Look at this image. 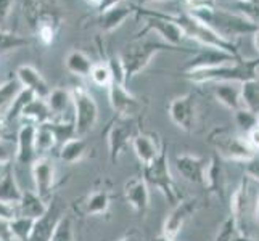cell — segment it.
Returning a JSON list of instances; mask_svg holds the SVG:
<instances>
[{"label":"cell","instance_id":"obj_58","mask_svg":"<svg viewBox=\"0 0 259 241\" xmlns=\"http://www.w3.org/2000/svg\"><path fill=\"white\" fill-rule=\"evenodd\" d=\"M2 138H5V135H4V127L0 126V140H2Z\"/></svg>","mask_w":259,"mask_h":241},{"label":"cell","instance_id":"obj_45","mask_svg":"<svg viewBox=\"0 0 259 241\" xmlns=\"http://www.w3.org/2000/svg\"><path fill=\"white\" fill-rule=\"evenodd\" d=\"M243 169H245V177H248L249 180L259 182V155H254L251 159L245 161Z\"/></svg>","mask_w":259,"mask_h":241},{"label":"cell","instance_id":"obj_47","mask_svg":"<svg viewBox=\"0 0 259 241\" xmlns=\"http://www.w3.org/2000/svg\"><path fill=\"white\" fill-rule=\"evenodd\" d=\"M245 138L248 141V145L251 147L254 151H259V124H256V126L251 130L246 132V137Z\"/></svg>","mask_w":259,"mask_h":241},{"label":"cell","instance_id":"obj_46","mask_svg":"<svg viewBox=\"0 0 259 241\" xmlns=\"http://www.w3.org/2000/svg\"><path fill=\"white\" fill-rule=\"evenodd\" d=\"M18 216V209L15 204H7L0 201V219L2 220H12Z\"/></svg>","mask_w":259,"mask_h":241},{"label":"cell","instance_id":"obj_31","mask_svg":"<svg viewBox=\"0 0 259 241\" xmlns=\"http://www.w3.org/2000/svg\"><path fill=\"white\" fill-rule=\"evenodd\" d=\"M65 66L71 74H74L77 77H87L91 74L94 61L89 58L84 52L81 50H73L69 52L65 58Z\"/></svg>","mask_w":259,"mask_h":241},{"label":"cell","instance_id":"obj_48","mask_svg":"<svg viewBox=\"0 0 259 241\" xmlns=\"http://www.w3.org/2000/svg\"><path fill=\"white\" fill-rule=\"evenodd\" d=\"M15 0H0V21L7 20L13 10Z\"/></svg>","mask_w":259,"mask_h":241},{"label":"cell","instance_id":"obj_23","mask_svg":"<svg viewBox=\"0 0 259 241\" xmlns=\"http://www.w3.org/2000/svg\"><path fill=\"white\" fill-rule=\"evenodd\" d=\"M134 12H136L134 10V5H131L127 0L126 2L116 4L110 8H106V10L100 12V15L97 18L98 28L103 32H113L114 29H118Z\"/></svg>","mask_w":259,"mask_h":241},{"label":"cell","instance_id":"obj_57","mask_svg":"<svg viewBox=\"0 0 259 241\" xmlns=\"http://www.w3.org/2000/svg\"><path fill=\"white\" fill-rule=\"evenodd\" d=\"M242 4H257V0H240Z\"/></svg>","mask_w":259,"mask_h":241},{"label":"cell","instance_id":"obj_44","mask_svg":"<svg viewBox=\"0 0 259 241\" xmlns=\"http://www.w3.org/2000/svg\"><path fill=\"white\" fill-rule=\"evenodd\" d=\"M237 233H238V231H237V227H235V222H234V219L229 216L224 220V224L221 225V228L216 233V238H214V241H232Z\"/></svg>","mask_w":259,"mask_h":241},{"label":"cell","instance_id":"obj_4","mask_svg":"<svg viewBox=\"0 0 259 241\" xmlns=\"http://www.w3.org/2000/svg\"><path fill=\"white\" fill-rule=\"evenodd\" d=\"M142 178L147 182L148 186H155L156 190L163 193L166 201L174 206L181 200V195L177 191V185L172 178L171 169H169V158H167V147L164 145L159 156L151 161L150 164L142 166Z\"/></svg>","mask_w":259,"mask_h":241},{"label":"cell","instance_id":"obj_52","mask_svg":"<svg viewBox=\"0 0 259 241\" xmlns=\"http://www.w3.org/2000/svg\"><path fill=\"white\" fill-rule=\"evenodd\" d=\"M254 222H256V228L259 231V196H257L256 204H254Z\"/></svg>","mask_w":259,"mask_h":241},{"label":"cell","instance_id":"obj_14","mask_svg":"<svg viewBox=\"0 0 259 241\" xmlns=\"http://www.w3.org/2000/svg\"><path fill=\"white\" fill-rule=\"evenodd\" d=\"M174 164L177 172L181 174L184 180L193 185H201V186L206 185V171H208L209 159L192 153H182L176 156Z\"/></svg>","mask_w":259,"mask_h":241},{"label":"cell","instance_id":"obj_13","mask_svg":"<svg viewBox=\"0 0 259 241\" xmlns=\"http://www.w3.org/2000/svg\"><path fill=\"white\" fill-rule=\"evenodd\" d=\"M144 15H145L147 31L158 34L164 43L174 49L181 45V42L185 39V32L181 28V24L176 21L174 16H166L155 12H147Z\"/></svg>","mask_w":259,"mask_h":241},{"label":"cell","instance_id":"obj_29","mask_svg":"<svg viewBox=\"0 0 259 241\" xmlns=\"http://www.w3.org/2000/svg\"><path fill=\"white\" fill-rule=\"evenodd\" d=\"M20 119H24L26 122L39 126V124H46L52 121V114L47 106V102L42 98H34L28 105L24 106V110L20 116Z\"/></svg>","mask_w":259,"mask_h":241},{"label":"cell","instance_id":"obj_10","mask_svg":"<svg viewBox=\"0 0 259 241\" xmlns=\"http://www.w3.org/2000/svg\"><path fill=\"white\" fill-rule=\"evenodd\" d=\"M65 216H66L65 203L58 196H52L46 214L34 220L29 241H50L53 236V231H55L60 220Z\"/></svg>","mask_w":259,"mask_h":241},{"label":"cell","instance_id":"obj_22","mask_svg":"<svg viewBox=\"0 0 259 241\" xmlns=\"http://www.w3.org/2000/svg\"><path fill=\"white\" fill-rule=\"evenodd\" d=\"M15 77H16L18 82H20V85L23 88L31 90L35 95V98H42V100H46L50 93V90H52L50 85L47 84V80L44 79V76L31 65L18 66Z\"/></svg>","mask_w":259,"mask_h":241},{"label":"cell","instance_id":"obj_1","mask_svg":"<svg viewBox=\"0 0 259 241\" xmlns=\"http://www.w3.org/2000/svg\"><path fill=\"white\" fill-rule=\"evenodd\" d=\"M187 13L209 26L222 39L230 42H234L232 39L240 37V35L254 34L256 31H259V23L248 18L246 15L222 10V8H214L208 4L192 5Z\"/></svg>","mask_w":259,"mask_h":241},{"label":"cell","instance_id":"obj_6","mask_svg":"<svg viewBox=\"0 0 259 241\" xmlns=\"http://www.w3.org/2000/svg\"><path fill=\"white\" fill-rule=\"evenodd\" d=\"M209 143L216 150V155L235 163H245L251 159L256 151L248 145V141L242 135H235L229 129H214L209 133Z\"/></svg>","mask_w":259,"mask_h":241},{"label":"cell","instance_id":"obj_12","mask_svg":"<svg viewBox=\"0 0 259 241\" xmlns=\"http://www.w3.org/2000/svg\"><path fill=\"white\" fill-rule=\"evenodd\" d=\"M198 209H200V198H196V196L181 198L172 206V211L166 216L161 233L167 238L176 239L177 235L182 231L184 225L190 220L192 216H195V212Z\"/></svg>","mask_w":259,"mask_h":241},{"label":"cell","instance_id":"obj_55","mask_svg":"<svg viewBox=\"0 0 259 241\" xmlns=\"http://www.w3.org/2000/svg\"><path fill=\"white\" fill-rule=\"evenodd\" d=\"M192 2H193L192 5H198V4H206L208 0H192ZM192 5H190V7H192Z\"/></svg>","mask_w":259,"mask_h":241},{"label":"cell","instance_id":"obj_33","mask_svg":"<svg viewBox=\"0 0 259 241\" xmlns=\"http://www.w3.org/2000/svg\"><path fill=\"white\" fill-rule=\"evenodd\" d=\"M57 143L58 140L55 137V132L52 130L49 122L35 126V151H37V156L49 153L50 150L55 148Z\"/></svg>","mask_w":259,"mask_h":241},{"label":"cell","instance_id":"obj_17","mask_svg":"<svg viewBox=\"0 0 259 241\" xmlns=\"http://www.w3.org/2000/svg\"><path fill=\"white\" fill-rule=\"evenodd\" d=\"M238 58H240V55H234V53H229L224 50L203 47L190 61H187L182 69H184V73H190V71H196V69L216 68L221 65L232 63V61H237Z\"/></svg>","mask_w":259,"mask_h":241},{"label":"cell","instance_id":"obj_5","mask_svg":"<svg viewBox=\"0 0 259 241\" xmlns=\"http://www.w3.org/2000/svg\"><path fill=\"white\" fill-rule=\"evenodd\" d=\"M174 18H176V21L181 24V28L184 29L185 37L196 40L201 47H204V49H218V50H224V52H229V53H234V55H238L237 45L234 42L222 39L218 32H214L209 28V26L198 21L196 18H193L187 12L177 15Z\"/></svg>","mask_w":259,"mask_h":241},{"label":"cell","instance_id":"obj_7","mask_svg":"<svg viewBox=\"0 0 259 241\" xmlns=\"http://www.w3.org/2000/svg\"><path fill=\"white\" fill-rule=\"evenodd\" d=\"M69 92H71V98H73L76 135L82 137L95 127V124L98 121V106L95 98L82 85L73 87Z\"/></svg>","mask_w":259,"mask_h":241},{"label":"cell","instance_id":"obj_21","mask_svg":"<svg viewBox=\"0 0 259 241\" xmlns=\"http://www.w3.org/2000/svg\"><path fill=\"white\" fill-rule=\"evenodd\" d=\"M150 186L142 177H132L124 183V196L139 216H145L150 206Z\"/></svg>","mask_w":259,"mask_h":241},{"label":"cell","instance_id":"obj_32","mask_svg":"<svg viewBox=\"0 0 259 241\" xmlns=\"http://www.w3.org/2000/svg\"><path fill=\"white\" fill-rule=\"evenodd\" d=\"M240 90H242L243 108L259 116V76L253 80L240 84Z\"/></svg>","mask_w":259,"mask_h":241},{"label":"cell","instance_id":"obj_51","mask_svg":"<svg viewBox=\"0 0 259 241\" xmlns=\"http://www.w3.org/2000/svg\"><path fill=\"white\" fill-rule=\"evenodd\" d=\"M232 241H259V236L254 238V236H248V235H240V233H237Z\"/></svg>","mask_w":259,"mask_h":241},{"label":"cell","instance_id":"obj_35","mask_svg":"<svg viewBox=\"0 0 259 241\" xmlns=\"http://www.w3.org/2000/svg\"><path fill=\"white\" fill-rule=\"evenodd\" d=\"M8 227H10V233L15 241H29L31 231L34 227V219L16 216L15 219L8 222Z\"/></svg>","mask_w":259,"mask_h":241},{"label":"cell","instance_id":"obj_59","mask_svg":"<svg viewBox=\"0 0 259 241\" xmlns=\"http://www.w3.org/2000/svg\"><path fill=\"white\" fill-rule=\"evenodd\" d=\"M148 2H164V0H148Z\"/></svg>","mask_w":259,"mask_h":241},{"label":"cell","instance_id":"obj_53","mask_svg":"<svg viewBox=\"0 0 259 241\" xmlns=\"http://www.w3.org/2000/svg\"><path fill=\"white\" fill-rule=\"evenodd\" d=\"M253 39H254V47H256L257 55H259V31H256V32L253 34Z\"/></svg>","mask_w":259,"mask_h":241},{"label":"cell","instance_id":"obj_54","mask_svg":"<svg viewBox=\"0 0 259 241\" xmlns=\"http://www.w3.org/2000/svg\"><path fill=\"white\" fill-rule=\"evenodd\" d=\"M153 241H176V239H171V238H167V236H164V235L161 233V235L155 236V238H153Z\"/></svg>","mask_w":259,"mask_h":241},{"label":"cell","instance_id":"obj_40","mask_svg":"<svg viewBox=\"0 0 259 241\" xmlns=\"http://www.w3.org/2000/svg\"><path fill=\"white\" fill-rule=\"evenodd\" d=\"M92 82L97 85V87H105L108 88L110 84L113 82V77H111V73L106 63H98V65H94L92 66V71L91 74H89Z\"/></svg>","mask_w":259,"mask_h":241},{"label":"cell","instance_id":"obj_11","mask_svg":"<svg viewBox=\"0 0 259 241\" xmlns=\"http://www.w3.org/2000/svg\"><path fill=\"white\" fill-rule=\"evenodd\" d=\"M169 118L184 132H195L198 118V100L193 92L177 97L169 105Z\"/></svg>","mask_w":259,"mask_h":241},{"label":"cell","instance_id":"obj_60","mask_svg":"<svg viewBox=\"0 0 259 241\" xmlns=\"http://www.w3.org/2000/svg\"><path fill=\"white\" fill-rule=\"evenodd\" d=\"M257 124H259V116H257Z\"/></svg>","mask_w":259,"mask_h":241},{"label":"cell","instance_id":"obj_42","mask_svg":"<svg viewBox=\"0 0 259 241\" xmlns=\"http://www.w3.org/2000/svg\"><path fill=\"white\" fill-rule=\"evenodd\" d=\"M235 122H237V126L246 133L257 124V116L253 114L251 111L242 108V110L235 111Z\"/></svg>","mask_w":259,"mask_h":241},{"label":"cell","instance_id":"obj_2","mask_svg":"<svg viewBox=\"0 0 259 241\" xmlns=\"http://www.w3.org/2000/svg\"><path fill=\"white\" fill-rule=\"evenodd\" d=\"M259 76V57L253 60L238 58L227 65H221L216 68L196 69L185 73V77L193 84H206V82H237L243 84L253 80Z\"/></svg>","mask_w":259,"mask_h":241},{"label":"cell","instance_id":"obj_27","mask_svg":"<svg viewBox=\"0 0 259 241\" xmlns=\"http://www.w3.org/2000/svg\"><path fill=\"white\" fill-rule=\"evenodd\" d=\"M23 190L16 182L15 172L12 169V164L4 167V172L0 175V201L7 204H16L21 200Z\"/></svg>","mask_w":259,"mask_h":241},{"label":"cell","instance_id":"obj_9","mask_svg":"<svg viewBox=\"0 0 259 241\" xmlns=\"http://www.w3.org/2000/svg\"><path fill=\"white\" fill-rule=\"evenodd\" d=\"M111 191L106 186L94 188L73 201L71 208L79 217H102L110 212Z\"/></svg>","mask_w":259,"mask_h":241},{"label":"cell","instance_id":"obj_19","mask_svg":"<svg viewBox=\"0 0 259 241\" xmlns=\"http://www.w3.org/2000/svg\"><path fill=\"white\" fill-rule=\"evenodd\" d=\"M248 185H249V178L243 175V178L240 180L238 186L232 193L230 198V217L234 219L237 231L240 235H245V228H246V214L249 204Z\"/></svg>","mask_w":259,"mask_h":241},{"label":"cell","instance_id":"obj_20","mask_svg":"<svg viewBox=\"0 0 259 241\" xmlns=\"http://www.w3.org/2000/svg\"><path fill=\"white\" fill-rule=\"evenodd\" d=\"M16 153L15 159L18 164L31 166L37 159V151H35V126L29 122H24L18 130L16 137Z\"/></svg>","mask_w":259,"mask_h":241},{"label":"cell","instance_id":"obj_50","mask_svg":"<svg viewBox=\"0 0 259 241\" xmlns=\"http://www.w3.org/2000/svg\"><path fill=\"white\" fill-rule=\"evenodd\" d=\"M118 241H140V236L137 231H129V233H126L122 238H119Z\"/></svg>","mask_w":259,"mask_h":241},{"label":"cell","instance_id":"obj_36","mask_svg":"<svg viewBox=\"0 0 259 241\" xmlns=\"http://www.w3.org/2000/svg\"><path fill=\"white\" fill-rule=\"evenodd\" d=\"M21 88L23 87L16 80V77H12L0 84V118L4 116V113L7 111L8 106H10V103L15 100V97L20 93Z\"/></svg>","mask_w":259,"mask_h":241},{"label":"cell","instance_id":"obj_26","mask_svg":"<svg viewBox=\"0 0 259 241\" xmlns=\"http://www.w3.org/2000/svg\"><path fill=\"white\" fill-rule=\"evenodd\" d=\"M47 106L50 110L52 119H65L66 113L73 108V98H71V92L66 88L57 87L50 90L49 97L46 98Z\"/></svg>","mask_w":259,"mask_h":241},{"label":"cell","instance_id":"obj_49","mask_svg":"<svg viewBox=\"0 0 259 241\" xmlns=\"http://www.w3.org/2000/svg\"><path fill=\"white\" fill-rule=\"evenodd\" d=\"M121 2H126V0H102V4L98 5V10L103 12V10H106V8H110L116 4H121Z\"/></svg>","mask_w":259,"mask_h":241},{"label":"cell","instance_id":"obj_15","mask_svg":"<svg viewBox=\"0 0 259 241\" xmlns=\"http://www.w3.org/2000/svg\"><path fill=\"white\" fill-rule=\"evenodd\" d=\"M108 90V102L114 113L122 118H136L139 113H142V102L137 97H134L126 85L111 82Z\"/></svg>","mask_w":259,"mask_h":241},{"label":"cell","instance_id":"obj_43","mask_svg":"<svg viewBox=\"0 0 259 241\" xmlns=\"http://www.w3.org/2000/svg\"><path fill=\"white\" fill-rule=\"evenodd\" d=\"M15 153H16V147H13L10 140L7 138L0 140V167L10 166L12 161L15 159Z\"/></svg>","mask_w":259,"mask_h":241},{"label":"cell","instance_id":"obj_25","mask_svg":"<svg viewBox=\"0 0 259 241\" xmlns=\"http://www.w3.org/2000/svg\"><path fill=\"white\" fill-rule=\"evenodd\" d=\"M214 97L221 105H224L227 110L234 113L243 108L242 90L237 82H218L214 87Z\"/></svg>","mask_w":259,"mask_h":241},{"label":"cell","instance_id":"obj_8","mask_svg":"<svg viewBox=\"0 0 259 241\" xmlns=\"http://www.w3.org/2000/svg\"><path fill=\"white\" fill-rule=\"evenodd\" d=\"M136 121L134 118H122L118 116L108 127L106 141H108V155L113 164L118 163L119 156L129 148L132 138L136 137Z\"/></svg>","mask_w":259,"mask_h":241},{"label":"cell","instance_id":"obj_30","mask_svg":"<svg viewBox=\"0 0 259 241\" xmlns=\"http://www.w3.org/2000/svg\"><path fill=\"white\" fill-rule=\"evenodd\" d=\"M34 98H35V95L31 90H28V88H21L20 93L15 97V100L10 103V106L7 108L4 116L0 118V126L5 127V126H8V124H12L13 121L20 119L24 106L28 105L31 100H34Z\"/></svg>","mask_w":259,"mask_h":241},{"label":"cell","instance_id":"obj_56","mask_svg":"<svg viewBox=\"0 0 259 241\" xmlns=\"http://www.w3.org/2000/svg\"><path fill=\"white\" fill-rule=\"evenodd\" d=\"M87 2H89V4H94V5H97V7H98V5L102 4V0H87Z\"/></svg>","mask_w":259,"mask_h":241},{"label":"cell","instance_id":"obj_16","mask_svg":"<svg viewBox=\"0 0 259 241\" xmlns=\"http://www.w3.org/2000/svg\"><path fill=\"white\" fill-rule=\"evenodd\" d=\"M32 180L37 193L42 200L49 201L52 198V190L55 185V164L47 156H40L31 164Z\"/></svg>","mask_w":259,"mask_h":241},{"label":"cell","instance_id":"obj_41","mask_svg":"<svg viewBox=\"0 0 259 241\" xmlns=\"http://www.w3.org/2000/svg\"><path fill=\"white\" fill-rule=\"evenodd\" d=\"M106 66H108L110 73H111L113 82L126 85V82H127V79H126V71H124V66H122V61H121L119 55L110 57L108 61H106Z\"/></svg>","mask_w":259,"mask_h":241},{"label":"cell","instance_id":"obj_28","mask_svg":"<svg viewBox=\"0 0 259 241\" xmlns=\"http://www.w3.org/2000/svg\"><path fill=\"white\" fill-rule=\"evenodd\" d=\"M89 155V143L82 137H73L61 143V148L58 151V158L68 164H76Z\"/></svg>","mask_w":259,"mask_h":241},{"label":"cell","instance_id":"obj_34","mask_svg":"<svg viewBox=\"0 0 259 241\" xmlns=\"http://www.w3.org/2000/svg\"><path fill=\"white\" fill-rule=\"evenodd\" d=\"M222 185H224V178H222L221 159L218 155H212L209 158V164L206 171V185H204V188H208L211 193L219 195V191L222 190Z\"/></svg>","mask_w":259,"mask_h":241},{"label":"cell","instance_id":"obj_37","mask_svg":"<svg viewBox=\"0 0 259 241\" xmlns=\"http://www.w3.org/2000/svg\"><path fill=\"white\" fill-rule=\"evenodd\" d=\"M23 10L26 21L29 23L32 29H35V26H37V23L44 16L49 15V12L46 10V5H44V0H24Z\"/></svg>","mask_w":259,"mask_h":241},{"label":"cell","instance_id":"obj_3","mask_svg":"<svg viewBox=\"0 0 259 241\" xmlns=\"http://www.w3.org/2000/svg\"><path fill=\"white\" fill-rule=\"evenodd\" d=\"M164 50H176V49L167 45L163 40H153V39L139 37L129 42L119 55L124 71H126V79L131 80L132 77L140 74L150 65L151 58Z\"/></svg>","mask_w":259,"mask_h":241},{"label":"cell","instance_id":"obj_39","mask_svg":"<svg viewBox=\"0 0 259 241\" xmlns=\"http://www.w3.org/2000/svg\"><path fill=\"white\" fill-rule=\"evenodd\" d=\"M50 241H76L73 216L66 214V216L60 220V224L55 228V231H53V236Z\"/></svg>","mask_w":259,"mask_h":241},{"label":"cell","instance_id":"obj_38","mask_svg":"<svg viewBox=\"0 0 259 241\" xmlns=\"http://www.w3.org/2000/svg\"><path fill=\"white\" fill-rule=\"evenodd\" d=\"M26 45H29V40L23 37V35L0 29V55L15 52L18 49L26 47Z\"/></svg>","mask_w":259,"mask_h":241},{"label":"cell","instance_id":"obj_24","mask_svg":"<svg viewBox=\"0 0 259 241\" xmlns=\"http://www.w3.org/2000/svg\"><path fill=\"white\" fill-rule=\"evenodd\" d=\"M49 208V201L42 200L40 196L31 191V190H26L21 195V200L20 203L16 204V209H18V216H23V217H29V219H39L40 216L46 214Z\"/></svg>","mask_w":259,"mask_h":241},{"label":"cell","instance_id":"obj_18","mask_svg":"<svg viewBox=\"0 0 259 241\" xmlns=\"http://www.w3.org/2000/svg\"><path fill=\"white\" fill-rule=\"evenodd\" d=\"M131 147L140 164L147 166L159 156L164 143H161L159 137L153 132H137L136 137L132 138Z\"/></svg>","mask_w":259,"mask_h":241}]
</instances>
